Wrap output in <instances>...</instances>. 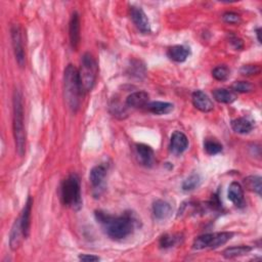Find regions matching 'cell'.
<instances>
[{
  "mask_svg": "<svg viewBox=\"0 0 262 262\" xmlns=\"http://www.w3.org/2000/svg\"><path fill=\"white\" fill-rule=\"evenodd\" d=\"M96 220L102 224L107 235L113 240H123L130 236L136 227V219L132 213L121 216H112L102 211L95 212Z\"/></svg>",
  "mask_w": 262,
  "mask_h": 262,
  "instance_id": "6da1fadb",
  "label": "cell"
},
{
  "mask_svg": "<svg viewBox=\"0 0 262 262\" xmlns=\"http://www.w3.org/2000/svg\"><path fill=\"white\" fill-rule=\"evenodd\" d=\"M84 93L78 70L73 65H68L64 73V94L72 112L76 113L80 109Z\"/></svg>",
  "mask_w": 262,
  "mask_h": 262,
  "instance_id": "7a4b0ae2",
  "label": "cell"
},
{
  "mask_svg": "<svg viewBox=\"0 0 262 262\" xmlns=\"http://www.w3.org/2000/svg\"><path fill=\"white\" fill-rule=\"evenodd\" d=\"M13 111H14V135L17 152L20 156L25 154L26 149V129L24 121V102L23 95L19 89L14 91L13 96Z\"/></svg>",
  "mask_w": 262,
  "mask_h": 262,
  "instance_id": "3957f363",
  "label": "cell"
},
{
  "mask_svg": "<svg viewBox=\"0 0 262 262\" xmlns=\"http://www.w3.org/2000/svg\"><path fill=\"white\" fill-rule=\"evenodd\" d=\"M61 198L65 206L79 210L82 206L81 186L79 176L75 173L66 178L61 188Z\"/></svg>",
  "mask_w": 262,
  "mask_h": 262,
  "instance_id": "277c9868",
  "label": "cell"
},
{
  "mask_svg": "<svg viewBox=\"0 0 262 262\" xmlns=\"http://www.w3.org/2000/svg\"><path fill=\"white\" fill-rule=\"evenodd\" d=\"M78 72L84 92L90 91L93 88L97 78L98 66L95 59L89 52H85L82 56L81 65Z\"/></svg>",
  "mask_w": 262,
  "mask_h": 262,
  "instance_id": "5b68a950",
  "label": "cell"
},
{
  "mask_svg": "<svg viewBox=\"0 0 262 262\" xmlns=\"http://www.w3.org/2000/svg\"><path fill=\"white\" fill-rule=\"evenodd\" d=\"M234 234L229 232H222V233H213V234H206L203 236L198 237L193 244V248L195 250H203V249H215L220 247L221 245H224L228 243L232 238Z\"/></svg>",
  "mask_w": 262,
  "mask_h": 262,
  "instance_id": "8992f818",
  "label": "cell"
},
{
  "mask_svg": "<svg viewBox=\"0 0 262 262\" xmlns=\"http://www.w3.org/2000/svg\"><path fill=\"white\" fill-rule=\"evenodd\" d=\"M11 34H12V43H13L17 63L21 68H24L26 65V55H25L24 41H23L21 27L19 25H13L11 29Z\"/></svg>",
  "mask_w": 262,
  "mask_h": 262,
  "instance_id": "52a82bcc",
  "label": "cell"
},
{
  "mask_svg": "<svg viewBox=\"0 0 262 262\" xmlns=\"http://www.w3.org/2000/svg\"><path fill=\"white\" fill-rule=\"evenodd\" d=\"M130 17L133 24L136 28L143 34H147L151 32V24L149 21L141 8L131 7L130 8Z\"/></svg>",
  "mask_w": 262,
  "mask_h": 262,
  "instance_id": "ba28073f",
  "label": "cell"
},
{
  "mask_svg": "<svg viewBox=\"0 0 262 262\" xmlns=\"http://www.w3.org/2000/svg\"><path fill=\"white\" fill-rule=\"evenodd\" d=\"M192 100L195 108L203 113H209L214 109V104L211 98L202 90L194 91L192 94Z\"/></svg>",
  "mask_w": 262,
  "mask_h": 262,
  "instance_id": "9c48e42d",
  "label": "cell"
},
{
  "mask_svg": "<svg viewBox=\"0 0 262 262\" xmlns=\"http://www.w3.org/2000/svg\"><path fill=\"white\" fill-rule=\"evenodd\" d=\"M136 152V158L140 165L144 167H152L155 162V153L154 149L143 143L136 144L135 147Z\"/></svg>",
  "mask_w": 262,
  "mask_h": 262,
  "instance_id": "30bf717a",
  "label": "cell"
},
{
  "mask_svg": "<svg viewBox=\"0 0 262 262\" xmlns=\"http://www.w3.org/2000/svg\"><path fill=\"white\" fill-rule=\"evenodd\" d=\"M69 36L71 46L76 50L80 43V18L77 12H74L71 16L69 23Z\"/></svg>",
  "mask_w": 262,
  "mask_h": 262,
  "instance_id": "8fae6325",
  "label": "cell"
},
{
  "mask_svg": "<svg viewBox=\"0 0 262 262\" xmlns=\"http://www.w3.org/2000/svg\"><path fill=\"white\" fill-rule=\"evenodd\" d=\"M189 147V139L186 135L180 131H175L171 135L170 151L172 154L178 156L186 151Z\"/></svg>",
  "mask_w": 262,
  "mask_h": 262,
  "instance_id": "7c38bea8",
  "label": "cell"
},
{
  "mask_svg": "<svg viewBox=\"0 0 262 262\" xmlns=\"http://www.w3.org/2000/svg\"><path fill=\"white\" fill-rule=\"evenodd\" d=\"M154 217L158 220H165L172 214V207L169 203L163 200H157L153 204Z\"/></svg>",
  "mask_w": 262,
  "mask_h": 262,
  "instance_id": "4fadbf2b",
  "label": "cell"
},
{
  "mask_svg": "<svg viewBox=\"0 0 262 262\" xmlns=\"http://www.w3.org/2000/svg\"><path fill=\"white\" fill-rule=\"evenodd\" d=\"M149 95L145 91H136L129 94L126 98V104L128 107L139 109L145 107L148 103Z\"/></svg>",
  "mask_w": 262,
  "mask_h": 262,
  "instance_id": "5bb4252c",
  "label": "cell"
},
{
  "mask_svg": "<svg viewBox=\"0 0 262 262\" xmlns=\"http://www.w3.org/2000/svg\"><path fill=\"white\" fill-rule=\"evenodd\" d=\"M107 173H108V165L99 164V165L94 166L91 169L90 174H89V180H90L92 186L95 189L99 188L102 184L104 178H106Z\"/></svg>",
  "mask_w": 262,
  "mask_h": 262,
  "instance_id": "9a60e30c",
  "label": "cell"
},
{
  "mask_svg": "<svg viewBox=\"0 0 262 262\" xmlns=\"http://www.w3.org/2000/svg\"><path fill=\"white\" fill-rule=\"evenodd\" d=\"M25 239L24 237V233H23V229H22V223H21V219L20 217L15 221L12 231H11V235H10V247L13 251H16L19 249V247L21 246L22 240Z\"/></svg>",
  "mask_w": 262,
  "mask_h": 262,
  "instance_id": "2e32d148",
  "label": "cell"
},
{
  "mask_svg": "<svg viewBox=\"0 0 262 262\" xmlns=\"http://www.w3.org/2000/svg\"><path fill=\"white\" fill-rule=\"evenodd\" d=\"M32 205H33V199L32 197H28L27 202L25 204V207L23 209V212L20 216L21 223H22V229L24 233L25 239L28 238L30 234V226H31V211H32Z\"/></svg>",
  "mask_w": 262,
  "mask_h": 262,
  "instance_id": "e0dca14e",
  "label": "cell"
},
{
  "mask_svg": "<svg viewBox=\"0 0 262 262\" xmlns=\"http://www.w3.org/2000/svg\"><path fill=\"white\" fill-rule=\"evenodd\" d=\"M228 198L229 200L234 203L237 207H243L245 204V199H244V191L242 185L239 182H232L229 192H228Z\"/></svg>",
  "mask_w": 262,
  "mask_h": 262,
  "instance_id": "ac0fdd59",
  "label": "cell"
},
{
  "mask_svg": "<svg viewBox=\"0 0 262 262\" xmlns=\"http://www.w3.org/2000/svg\"><path fill=\"white\" fill-rule=\"evenodd\" d=\"M146 110L155 115H166L173 111L174 106L166 101H152L145 106Z\"/></svg>",
  "mask_w": 262,
  "mask_h": 262,
  "instance_id": "d6986e66",
  "label": "cell"
},
{
  "mask_svg": "<svg viewBox=\"0 0 262 262\" xmlns=\"http://www.w3.org/2000/svg\"><path fill=\"white\" fill-rule=\"evenodd\" d=\"M190 55H191L190 49L183 45H174L170 47L167 51V56L169 57V59L176 63L185 62Z\"/></svg>",
  "mask_w": 262,
  "mask_h": 262,
  "instance_id": "ffe728a7",
  "label": "cell"
},
{
  "mask_svg": "<svg viewBox=\"0 0 262 262\" xmlns=\"http://www.w3.org/2000/svg\"><path fill=\"white\" fill-rule=\"evenodd\" d=\"M215 100L221 103H233L237 99V94L234 90L227 88H218L212 92Z\"/></svg>",
  "mask_w": 262,
  "mask_h": 262,
  "instance_id": "44dd1931",
  "label": "cell"
},
{
  "mask_svg": "<svg viewBox=\"0 0 262 262\" xmlns=\"http://www.w3.org/2000/svg\"><path fill=\"white\" fill-rule=\"evenodd\" d=\"M231 125H232L233 130L240 134L249 133L253 129V123L245 117H241V118L233 120Z\"/></svg>",
  "mask_w": 262,
  "mask_h": 262,
  "instance_id": "7402d4cb",
  "label": "cell"
},
{
  "mask_svg": "<svg viewBox=\"0 0 262 262\" xmlns=\"http://www.w3.org/2000/svg\"><path fill=\"white\" fill-rule=\"evenodd\" d=\"M252 251V247L250 246H235V247H231L226 249L222 252V256L226 259H233L236 257H240V256H244L246 254H248L249 252Z\"/></svg>",
  "mask_w": 262,
  "mask_h": 262,
  "instance_id": "603a6c76",
  "label": "cell"
},
{
  "mask_svg": "<svg viewBox=\"0 0 262 262\" xmlns=\"http://www.w3.org/2000/svg\"><path fill=\"white\" fill-rule=\"evenodd\" d=\"M261 177L257 175H251L248 176L247 178L244 179V184L248 191L254 192L261 196V191H262V184H261Z\"/></svg>",
  "mask_w": 262,
  "mask_h": 262,
  "instance_id": "cb8c5ba5",
  "label": "cell"
},
{
  "mask_svg": "<svg viewBox=\"0 0 262 262\" xmlns=\"http://www.w3.org/2000/svg\"><path fill=\"white\" fill-rule=\"evenodd\" d=\"M201 184V176L197 173L190 175L183 182H182V190L184 192H192L196 190Z\"/></svg>",
  "mask_w": 262,
  "mask_h": 262,
  "instance_id": "d4e9b609",
  "label": "cell"
},
{
  "mask_svg": "<svg viewBox=\"0 0 262 262\" xmlns=\"http://www.w3.org/2000/svg\"><path fill=\"white\" fill-rule=\"evenodd\" d=\"M181 236L180 235H165L160 240L161 248L167 249L176 246L177 244L181 243Z\"/></svg>",
  "mask_w": 262,
  "mask_h": 262,
  "instance_id": "484cf974",
  "label": "cell"
},
{
  "mask_svg": "<svg viewBox=\"0 0 262 262\" xmlns=\"http://www.w3.org/2000/svg\"><path fill=\"white\" fill-rule=\"evenodd\" d=\"M204 148L208 155L214 156L222 152V144L214 139H207L204 142Z\"/></svg>",
  "mask_w": 262,
  "mask_h": 262,
  "instance_id": "4316f807",
  "label": "cell"
},
{
  "mask_svg": "<svg viewBox=\"0 0 262 262\" xmlns=\"http://www.w3.org/2000/svg\"><path fill=\"white\" fill-rule=\"evenodd\" d=\"M231 75V70L227 66H218L213 69L212 76L218 81H226Z\"/></svg>",
  "mask_w": 262,
  "mask_h": 262,
  "instance_id": "83f0119b",
  "label": "cell"
},
{
  "mask_svg": "<svg viewBox=\"0 0 262 262\" xmlns=\"http://www.w3.org/2000/svg\"><path fill=\"white\" fill-rule=\"evenodd\" d=\"M232 89L235 92H239V93H248L253 91L254 86L247 81H236L233 83L232 85Z\"/></svg>",
  "mask_w": 262,
  "mask_h": 262,
  "instance_id": "f1b7e54d",
  "label": "cell"
},
{
  "mask_svg": "<svg viewBox=\"0 0 262 262\" xmlns=\"http://www.w3.org/2000/svg\"><path fill=\"white\" fill-rule=\"evenodd\" d=\"M261 69L257 65H245L240 69V72L244 76H253L258 75L260 73Z\"/></svg>",
  "mask_w": 262,
  "mask_h": 262,
  "instance_id": "f546056e",
  "label": "cell"
},
{
  "mask_svg": "<svg viewBox=\"0 0 262 262\" xmlns=\"http://www.w3.org/2000/svg\"><path fill=\"white\" fill-rule=\"evenodd\" d=\"M222 20L228 23V24H232V25H236L241 23V17L240 15H238L237 13L234 12H227L223 14L222 16Z\"/></svg>",
  "mask_w": 262,
  "mask_h": 262,
  "instance_id": "4dcf8cb0",
  "label": "cell"
},
{
  "mask_svg": "<svg viewBox=\"0 0 262 262\" xmlns=\"http://www.w3.org/2000/svg\"><path fill=\"white\" fill-rule=\"evenodd\" d=\"M230 41H231V44L234 46L235 49H237V50L243 49L244 43H243V41H242L240 38H238V37H236V36H232Z\"/></svg>",
  "mask_w": 262,
  "mask_h": 262,
  "instance_id": "1f68e13d",
  "label": "cell"
},
{
  "mask_svg": "<svg viewBox=\"0 0 262 262\" xmlns=\"http://www.w3.org/2000/svg\"><path fill=\"white\" fill-rule=\"evenodd\" d=\"M79 259L81 261H84V262H93V261H98L99 260V257L97 256H94V255H88V254H81L79 255Z\"/></svg>",
  "mask_w": 262,
  "mask_h": 262,
  "instance_id": "d6a6232c",
  "label": "cell"
},
{
  "mask_svg": "<svg viewBox=\"0 0 262 262\" xmlns=\"http://www.w3.org/2000/svg\"><path fill=\"white\" fill-rule=\"evenodd\" d=\"M260 32H261V29L258 28L256 29V35H257V39H258V42L261 43V38H260Z\"/></svg>",
  "mask_w": 262,
  "mask_h": 262,
  "instance_id": "836d02e7",
  "label": "cell"
}]
</instances>
